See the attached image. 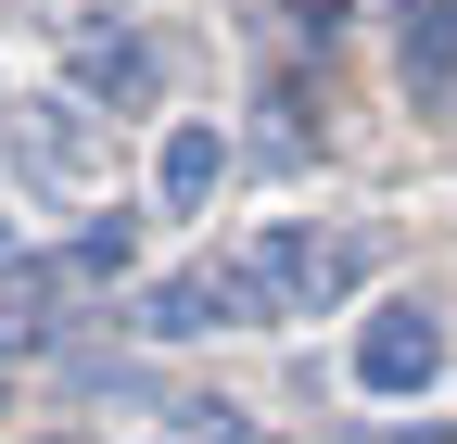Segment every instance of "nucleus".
I'll list each match as a JSON object with an SVG mask.
<instances>
[{"label":"nucleus","instance_id":"423d86ee","mask_svg":"<svg viewBox=\"0 0 457 444\" xmlns=\"http://www.w3.org/2000/svg\"><path fill=\"white\" fill-rule=\"evenodd\" d=\"M407 89H457V0H407Z\"/></svg>","mask_w":457,"mask_h":444},{"label":"nucleus","instance_id":"7ed1b4c3","mask_svg":"<svg viewBox=\"0 0 457 444\" xmlns=\"http://www.w3.org/2000/svg\"><path fill=\"white\" fill-rule=\"evenodd\" d=\"M432 368H445V330L420 305H381L356 330V381H369V394H432Z\"/></svg>","mask_w":457,"mask_h":444},{"label":"nucleus","instance_id":"f03ea898","mask_svg":"<svg viewBox=\"0 0 457 444\" xmlns=\"http://www.w3.org/2000/svg\"><path fill=\"white\" fill-rule=\"evenodd\" d=\"M254 317L267 305L242 280V254H204V267H179V280L140 292V330H153V343H204V330H254Z\"/></svg>","mask_w":457,"mask_h":444},{"label":"nucleus","instance_id":"20e7f679","mask_svg":"<svg viewBox=\"0 0 457 444\" xmlns=\"http://www.w3.org/2000/svg\"><path fill=\"white\" fill-rule=\"evenodd\" d=\"M64 77H77V102H153V38L140 26H64Z\"/></svg>","mask_w":457,"mask_h":444},{"label":"nucleus","instance_id":"39448f33","mask_svg":"<svg viewBox=\"0 0 457 444\" xmlns=\"http://www.w3.org/2000/svg\"><path fill=\"white\" fill-rule=\"evenodd\" d=\"M153 178H165V216H204V203H216V178H228V140H216V127H179Z\"/></svg>","mask_w":457,"mask_h":444},{"label":"nucleus","instance_id":"9d476101","mask_svg":"<svg viewBox=\"0 0 457 444\" xmlns=\"http://www.w3.org/2000/svg\"><path fill=\"white\" fill-rule=\"evenodd\" d=\"M64 444H77V432H64Z\"/></svg>","mask_w":457,"mask_h":444},{"label":"nucleus","instance_id":"1a4fd4ad","mask_svg":"<svg viewBox=\"0 0 457 444\" xmlns=\"http://www.w3.org/2000/svg\"><path fill=\"white\" fill-rule=\"evenodd\" d=\"M0 254H13V216H0Z\"/></svg>","mask_w":457,"mask_h":444},{"label":"nucleus","instance_id":"6e6552de","mask_svg":"<svg viewBox=\"0 0 457 444\" xmlns=\"http://www.w3.org/2000/svg\"><path fill=\"white\" fill-rule=\"evenodd\" d=\"M394 444H445V432H432V419H420V432H394Z\"/></svg>","mask_w":457,"mask_h":444},{"label":"nucleus","instance_id":"0eeeda50","mask_svg":"<svg viewBox=\"0 0 457 444\" xmlns=\"http://www.w3.org/2000/svg\"><path fill=\"white\" fill-rule=\"evenodd\" d=\"M267 13L293 26V38H330V26H343V0H267Z\"/></svg>","mask_w":457,"mask_h":444},{"label":"nucleus","instance_id":"f257e3e1","mask_svg":"<svg viewBox=\"0 0 457 444\" xmlns=\"http://www.w3.org/2000/svg\"><path fill=\"white\" fill-rule=\"evenodd\" d=\"M242 280H254L267 317H330L343 292L369 280V242L356 229H318V216H279V229L242 242Z\"/></svg>","mask_w":457,"mask_h":444}]
</instances>
